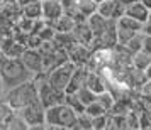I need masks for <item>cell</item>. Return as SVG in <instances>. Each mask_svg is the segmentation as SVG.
<instances>
[{"instance_id":"1","label":"cell","mask_w":151,"mask_h":130,"mask_svg":"<svg viewBox=\"0 0 151 130\" xmlns=\"http://www.w3.org/2000/svg\"><path fill=\"white\" fill-rule=\"evenodd\" d=\"M0 75H2V81H4V93L22 83L34 80V75L24 66L21 58L14 59V58L2 56L0 58Z\"/></svg>"},{"instance_id":"2","label":"cell","mask_w":151,"mask_h":130,"mask_svg":"<svg viewBox=\"0 0 151 130\" xmlns=\"http://www.w3.org/2000/svg\"><path fill=\"white\" fill-rule=\"evenodd\" d=\"M4 102L7 103L14 112H19L21 108L32 105V103L39 102V91H37V83L36 80L26 81L15 86V88L9 90L4 93Z\"/></svg>"},{"instance_id":"3","label":"cell","mask_w":151,"mask_h":130,"mask_svg":"<svg viewBox=\"0 0 151 130\" xmlns=\"http://www.w3.org/2000/svg\"><path fill=\"white\" fill-rule=\"evenodd\" d=\"M36 83H37V91H39V102L44 108H51L55 105H60V103H65V98H66V91L63 90L55 88L51 83L46 80V75H39L34 78Z\"/></svg>"},{"instance_id":"4","label":"cell","mask_w":151,"mask_h":130,"mask_svg":"<svg viewBox=\"0 0 151 130\" xmlns=\"http://www.w3.org/2000/svg\"><path fill=\"white\" fill-rule=\"evenodd\" d=\"M78 120V113L66 103H60L51 108H46V125H61L71 129Z\"/></svg>"},{"instance_id":"5","label":"cell","mask_w":151,"mask_h":130,"mask_svg":"<svg viewBox=\"0 0 151 130\" xmlns=\"http://www.w3.org/2000/svg\"><path fill=\"white\" fill-rule=\"evenodd\" d=\"M75 69H76V64L68 61V63H65V64H61V66H58L56 69H53V71H49L48 75H46V80L55 88L65 91L66 86H68L70 80H71V76H73V73H75Z\"/></svg>"},{"instance_id":"6","label":"cell","mask_w":151,"mask_h":130,"mask_svg":"<svg viewBox=\"0 0 151 130\" xmlns=\"http://www.w3.org/2000/svg\"><path fill=\"white\" fill-rule=\"evenodd\" d=\"M24 118V122L31 125H44L46 123V108L41 105V102H36L32 105H27L17 112Z\"/></svg>"},{"instance_id":"7","label":"cell","mask_w":151,"mask_h":130,"mask_svg":"<svg viewBox=\"0 0 151 130\" xmlns=\"http://www.w3.org/2000/svg\"><path fill=\"white\" fill-rule=\"evenodd\" d=\"M97 12L100 15H104L105 19L119 21L121 17L126 15V5H124L121 0H104V2L99 4Z\"/></svg>"},{"instance_id":"8","label":"cell","mask_w":151,"mask_h":130,"mask_svg":"<svg viewBox=\"0 0 151 130\" xmlns=\"http://www.w3.org/2000/svg\"><path fill=\"white\" fill-rule=\"evenodd\" d=\"M21 61L24 63V66L36 76L44 75V61H42V54L37 49H26L24 54L21 56Z\"/></svg>"},{"instance_id":"9","label":"cell","mask_w":151,"mask_h":130,"mask_svg":"<svg viewBox=\"0 0 151 130\" xmlns=\"http://www.w3.org/2000/svg\"><path fill=\"white\" fill-rule=\"evenodd\" d=\"M92 54H93V51L88 46H83V44H78V42L68 49L70 61L76 66H87L92 59Z\"/></svg>"},{"instance_id":"10","label":"cell","mask_w":151,"mask_h":130,"mask_svg":"<svg viewBox=\"0 0 151 130\" xmlns=\"http://www.w3.org/2000/svg\"><path fill=\"white\" fill-rule=\"evenodd\" d=\"M63 14H65V10H63L60 0H42V19L48 24L58 21Z\"/></svg>"},{"instance_id":"11","label":"cell","mask_w":151,"mask_h":130,"mask_svg":"<svg viewBox=\"0 0 151 130\" xmlns=\"http://www.w3.org/2000/svg\"><path fill=\"white\" fill-rule=\"evenodd\" d=\"M73 32V37H75V41L78 44H83V46H92V42H93V32H92V29H90L88 22L83 21V22H76L75 29L71 31Z\"/></svg>"},{"instance_id":"12","label":"cell","mask_w":151,"mask_h":130,"mask_svg":"<svg viewBox=\"0 0 151 130\" xmlns=\"http://www.w3.org/2000/svg\"><path fill=\"white\" fill-rule=\"evenodd\" d=\"M88 71L90 69L87 66H76L75 73L71 76V80H70L68 86H66V93H76L80 88H83L85 85H87V76H88Z\"/></svg>"},{"instance_id":"13","label":"cell","mask_w":151,"mask_h":130,"mask_svg":"<svg viewBox=\"0 0 151 130\" xmlns=\"http://www.w3.org/2000/svg\"><path fill=\"white\" fill-rule=\"evenodd\" d=\"M126 15L136 19V21L141 22V24H146V22H148V17H150V9L139 0V2L131 4V5H126Z\"/></svg>"},{"instance_id":"14","label":"cell","mask_w":151,"mask_h":130,"mask_svg":"<svg viewBox=\"0 0 151 130\" xmlns=\"http://www.w3.org/2000/svg\"><path fill=\"white\" fill-rule=\"evenodd\" d=\"M93 93L100 95L104 91H107V81L104 80V76L99 73V71H88V76H87V85Z\"/></svg>"},{"instance_id":"15","label":"cell","mask_w":151,"mask_h":130,"mask_svg":"<svg viewBox=\"0 0 151 130\" xmlns=\"http://www.w3.org/2000/svg\"><path fill=\"white\" fill-rule=\"evenodd\" d=\"M87 22H88L90 29H92V32H93V39H95V37H99L105 29L109 27L110 19H105L104 15H100L99 12H95V14H92L88 19H87Z\"/></svg>"},{"instance_id":"16","label":"cell","mask_w":151,"mask_h":130,"mask_svg":"<svg viewBox=\"0 0 151 130\" xmlns=\"http://www.w3.org/2000/svg\"><path fill=\"white\" fill-rule=\"evenodd\" d=\"M117 22V29L119 31H122V32H131V34H137V32H143V27L144 24L141 22H137L136 19H132V17H127V15H124L121 17Z\"/></svg>"},{"instance_id":"17","label":"cell","mask_w":151,"mask_h":130,"mask_svg":"<svg viewBox=\"0 0 151 130\" xmlns=\"http://www.w3.org/2000/svg\"><path fill=\"white\" fill-rule=\"evenodd\" d=\"M22 15L31 21H39L42 19V0H32L27 5L22 7Z\"/></svg>"},{"instance_id":"18","label":"cell","mask_w":151,"mask_h":130,"mask_svg":"<svg viewBox=\"0 0 151 130\" xmlns=\"http://www.w3.org/2000/svg\"><path fill=\"white\" fill-rule=\"evenodd\" d=\"M27 129H29V125L24 122V118L17 112H14L2 125V130H27Z\"/></svg>"},{"instance_id":"19","label":"cell","mask_w":151,"mask_h":130,"mask_svg":"<svg viewBox=\"0 0 151 130\" xmlns=\"http://www.w3.org/2000/svg\"><path fill=\"white\" fill-rule=\"evenodd\" d=\"M51 26L55 27L56 32H71V31L75 29V26H76V21L71 17V15L63 14L61 17H60L58 21H55Z\"/></svg>"},{"instance_id":"20","label":"cell","mask_w":151,"mask_h":130,"mask_svg":"<svg viewBox=\"0 0 151 130\" xmlns=\"http://www.w3.org/2000/svg\"><path fill=\"white\" fill-rule=\"evenodd\" d=\"M150 64H151V54L146 53L144 49L132 54V68H136L137 71H146L150 68Z\"/></svg>"},{"instance_id":"21","label":"cell","mask_w":151,"mask_h":130,"mask_svg":"<svg viewBox=\"0 0 151 130\" xmlns=\"http://www.w3.org/2000/svg\"><path fill=\"white\" fill-rule=\"evenodd\" d=\"M65 103L68 105V107H71V108L75 110L78 115H82V113H85V105H83L82 102H80V98L76 96V93H66V98H65Z\"/></svg>"},{"instance_id":"22","label":"cell","mask_w":151,"mask_h":130,"mask_svg":"<svg viewBox=\"0 0 151 130\" xmlns=\"http://www.w3.org/2000/svg\"><path fill=\"white\" fill-rule=\"evenodd\" d=\"M76 96L80 98V102H82L85 107H88L90 103L97 102V93H93L88 86H83V88H80L78 91H76Z\"/></svg>"},{"instance_id":"23","label":"cell","mask_w":151,"mask_h":130,"mask_svg":"<svg viewBox=\"0 0 151 130\" xmlns=\"http://www.w3.org/2000/svg\"><path fill=\"white\" fill-rule=\"evenodd\" d=\"M97 102L100 103L107 112H110L112 107H114V103H116V96L107 90V91H104V93H100V95H97Z\"/></svg>"},{"instance_id":"24","label":"cell","mask_w":151,"mask_h":130,"mask_svg":"<svg viewBox=\"0 0 151 130\" xmlns=\"http://www.w3.org/2000/svg\"><path fill=\"white\" fill-rule=\"evenodd\" d=\"M143 44H144V34H143V32H137L132 39H129V42L126 44V48L134 54V53H137V51H141V49H143Z\"/></svg>"},{"instance_id":"25","label":"cell","mask_w":151,"mask_h":130,"mask_svg":"<svg viewBox=\"0 0 151 130\" xmlns=\"http://www.w3.org/2000/svg\"><path fill=\"white\" fill-rule=\"evenodd\" d=\"M85 113L93 118V117H99V115H105V113H109V112L104 108V107H102L99 102H93V103H90L88 107L85 108Z\"/></svg>"},{"instance_id":"26","label":"cell","mask_w":151,"mask_h":130,"mask_svg":"<svg viewBox=\"0 0 151 130\" xmlns=\"http://www.w3.org/2000/svg\"><path fill=\"white\" fill-rule=\"evenodd\" d=\"M107 120H109V113L93 117V118H92V127H93V130H105Z\"/></svg>"},{"instance_id":"27","label":"cell","mask_w":151,"mask_h":130,"mask_svg":"<svg viewBox=\"0 0 151 130\" xmlns=\"http://www.w3.org/2000/svg\"><path fill=\"white\" fill-rule=\"evenodd\" d=\"M76 123H78V125H80L83 130H85V129H93V127H92V117L87 115V113L78 115V120H76Z\"/></svg>"},{"instance_id":"28","label":"cell","mask_w":151,"mask_h":130,"mask_svg":"<svg viewBox=\"0 0 151 130\" xmlns=\"http://www.w3.org/2000/svg\"><path fill=\"white\" fill-rule=\"evenodd\" d=\"M143 49L146 53H150L151 54V37L150 36H144V44H143Z\"/></svg>"},{"instance_id":"29","label":"cell","mask_w":151,"mask_h":130,"mask_svg":"<svg viewBox=\"0 0 151 130\" xmlns=\"http://www.w3.org/2000/svg\"><path fill=\"white\" fill-rule=\"evenodd\" d=\"M46 130H71V129L61 127V125H46Z\"/></svg>"},{"instance_id":"30","label":"cell","mask_w":151,"mask_h":130,"mask_svg":"<svg viewBox=\"0 0 151 130\" xmlns=\"http://www.w3.org/2000/svg\"><path fill=\"white\" fill-rule=\"evenodd\" d=\"M143 34H144V36H150V37H151V24H150V22H146V24H144Z\"/></svg>"},{"instance_id":"31","label":"cell","mask_w":151,"mask_h":130,"mask_svg":"<svg viewBox=\"0 0 151 130\" xmlns=\"http://www.w3.org/2000/svg\"><path fill=\"white\" fill-rule=\"evenodd\" d=\"M141 93H151V78L146 81V85L143 86V91Z\"/></svg>"},{"instance_id":"32","label":"cell","mask_w":151,"mask_h":130,"mask_svg":"<svg viewBox=\"0 0 151 130\" xmlns=\"http://www.w3.org/2000/svg\"><path fill=\"white\" fill-rule=\"evenodd\" d=\"M27 130H46V123L44 125H31Z\"/></svg>"},{"instance_id":"33","label":"cell","mask_w":151,"mask_h":130,"mask_svg":"<svg viewBox=\"0 0 151 130\" xmlns=\"http://www.w3.org/2000/svg\"><path fill=\"white\" fill-rule=\"evenodd\" d=\"M29 2H32V0H15V4H19V5H21V9L24 7V5H27Z\"/></svg>"},{"instance_id":"34","label":"cell","mask_w":151,"mask_h":130,"mask_svg":"<svg viewBox=\"0 0 151 130\" xmlns=\"http://www.w3.org/2000/svg\"><path fill=\"white\" fill-rule=\"evenodd\" d=\"M124 5H131V4H134V2H139V0H121Z\"/></svg>"},{"instance_id":"35","label":"cell","mask_w":151,"mask_h":130,"mask_svg":"<svg viewBox=\"0 0 151 130\" xmlns=\"http://www.w3.org/2000/svg\"><path fill=\"white\" fill-rule=\"evenodd\" d=\"M141 2H143L144 5H146V7H148V9L151 10V0H141Z\"/></svg>"},{"instance_id":"36","label":"cell","mask_w":151,"mask_h":130,"mask_svg":"<svg viewBox=\"0 0 151 130\" xmlns=\"http://www.w3.org/2000/svg\"><path fill=\"white\" fill-rule=\"evenodd\" d=\"M0 95H4V81H2V75H0Z\"/></svg>"},{"instance_id":"37","label":"cell","mask_w":151,"mask_h":130,"mask_svg":"<svg viewBox=\"0 0 151 130\" xmlns=\"http://www.w3.org/2000/svg\"><path fill=\"white\" fill-rule=\"evenodd\" d=\"M148 22L151 24V10H150V17H148Z\"/></svg>"},{"instance_id":"38","label":"cell","mask_w":151,"mask_h":130,"mask_svg":"<svg viewBox=\"0 0 151 130\" xmlns=\"http://www.w3.org/2000/svg\"><path fill=\"white\" fill-rule=\"evenodd\" d=\"M126 130H141V129H126Z\"/></svg>"},{"instance_id":"39","label":"cell","mask_w":151,"mask_h":130,"mask_svg":"<svg viewBox=\"0 0 151 130\" xmlns=\"http://www.w3.org/2000/svg\"><path fill=\"white\" fill-rule=\"evenodd\" d=\"M85 130H93V129H85Z\"/></svg>"}]
</instances>
